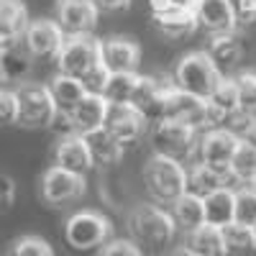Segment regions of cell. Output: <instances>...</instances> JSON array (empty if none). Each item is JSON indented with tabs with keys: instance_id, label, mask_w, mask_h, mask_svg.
Segmentation results:
<instances>
[{
	"instance_id": "obj_32",
	"label": "cell",
	"mask_w": 256,
	"mask_h": 256,
	"mask_svg": "<svg viewBox=\"0 0 256 256\" xmlns=\"http://www.w3.org/2000/svg\"><path fill=\"white\" fill-rule=\"evenodd\" d=\"M223 236H226V244H228L230 251H251V248H256L254 226H244V223L233 220L230 226L223 228Z\"/></svg>"
},
{
	"instance_id": "obj_15",
	"label": "cell",
	"mask_w": 256,
	"mask_h": 256,
	"mask_svg": "<svg viewBox=\"0 0 256 256\" xmlns=\"http://www.w3.org/2000/svg\"><path fill=\"white\" fill-rule=\"evenodd\" d=\"M98 16L100 8L95 6V0H59L56 6V20L67 36L92 34Z\"/></svg>"
},
{
	"instance_id": "obj_22",
	"label": "cell",
	"mask_w": 256,
	"mask_h": 256,
	"mask_svg": "<svg viewBox=\"0 0 256 256\" xmlns=\"http://www.w3.org/2000/svg\"><path fill=\"white\" fill-rule=\"evenodd\" d=\"M202 200H205V223L208 226L226 228L236 220V190L230 184L216 190L212 195H208Z\"/></svg>"
},
{
	"instance_id": "obj_6",
	"label": "cell",
	"mask_w": 256,
	"mask_h": 256,
	"mask_svg": "<svg viewBox=\"0 0 256 256\" xmlns=\"http://www.w3.org/2000/svg\"><path fill=\"white\" fill-rule=\"evenodd\" d=\"M16 92L20 100V118L18 123L26 128H49L59 118V108L49 84L38 82H20L16 84Z\"/></svg>"
},
{
	"instance_id": "obj_39",
	"label": "cell",
	"mask_w": 256,
	"mask_h": 256,
	"mask_svg": "<svg viewBox=\"0 0 256 256\" xmlns=\"http://www.w3.org/2000/svg\"><path fill=\"white\" fill-rule=\"evenodd\" d=\"M238 31H256V13L238 10Z\"/></svg>"
},
{
	"instance_id": "obj_14",
	"label": "cell",
	"mask_w": 256,
	"mask_h": 256,
	"mask_svg": "<svg viewBox=\"0 0 256 256\" xmlns=\"http://www.w3.org/2000/svg\"><path fill=\"white\" fill-rule=\"evenodd\" d=\"M108 116H110V102L105 100V95L88 92V98L67 116V120L72 126V134L88 138V136L102 131L105 123H108Z\"/></svg>"
},
{
	"instance_id": "obj_38",
	"label": "cell",
	"mask_w": 256,
	"mask_h": 256,
	"mask_svg": "<svg viewBox=\"0 0 256 256\" xmlns=\"http://www.w3.org/2000/svg\"><path fill=\"white\" fill-rule=\"evenodd\" d=\"M95 6L105 13H118V10H126L131 6V0H95Z\"/></svg>"
},
{
	"instance_id": "obj_40",
	"label": "cell",
	"mask_w": 256,
	"mask_h": 256,
	"mask_svg": "<svg viewBox=\"0 0 256 256\" xmlns=\"http://www.w3.org/2000/svg\"><path fill=\"white\" fill-rule=\"evenodd\" d=\"M16 200V182L10 177H3V208H10Z\"/></svg>"
},
{
	"instance_id": "obj_19",
	"label": "cell",
	"mask_w": 256,
	"mask_h": 256,
	"mask_svg": "<svg viewBox=\"0 0 256 256\" xmlns=\"http://www.w3.org/2000/svg\"><path fill=\"white\" fill-rule=\"evenodd\" d=\"M28 26L31 18L20 0H0V49L20 44Z\"/></svg>"
},
{
	"instance_id": "obj_29",
	"label": "cell",
	"mask_w": 256,
	"mask_h": 256,
	"mask_svg": "<svg viewBox=\"0 0 256 256\" xmlns=\"http://www.w3.org/2000/svg\"><path fill=\"white\" fill-rule=\"evenodd\" d=\"M230 177L241 187H256V146L241 138V146L230 162Z\"/></svg>"
},
{
	"instance_id": "obj_27",
	"label": "cell",
	"mask_w": 256,
	"mask_h": 256,
	"mask_svg": "<svg viewBox=\"0 0 256 256\" xmlns=\"http://www.w3.org/2000/svg\"><path fill=\"white\" fill-rule=\"evenodd\" d=\"M187 248L198 251L202 256H226L230 248L226 244V236H223V228H216V226H200L198 230L187 233Z\"/></svg>"
},
{
	"instance_id": "obj_35",
	"label": "cell",
	"mask_w": 256,
	"mask_h": 256,
	"mask_svg": "<svg viewBox=\"0 0 256 256\" xmlns=\"http://www.w3.org/2000/svg\"><path fill=\"white\" fill-rule=\"evenodd\" d=\"M8 256H54L52 246L38 236H24L10 244Z\"/></svg>"
},
{
	"instance_id": "obj_1",
	"label": "cell",
	"mask_w": 256,
	"mask_h": 256,
	"mask_svg": "<svg viewBox=\"0 0 256 256\" xmlns=\"http://www.w3.org/2000/svg\"><path fill=\"white\" fill-rule=\"evenodd\" d=\"M56 70L64 74L80 77L88 84L90 92H100V95L110 74L102 67V41L95 38L92 34L67 36V41H64V46L56 56Z\"/></svg>"
},
{
	"instance_id": "obj_11",
	"label": "cell",
	"mask_w": 256,
	"mask_h": 256,
	"mask_svg": "<svg viewBox=\"0 0 256 256\" xmlns=\"http://www.w3.org/2000/svg\"><path fill=\"white\" fill-rule=\"evenodd\" d=\"M64 41H67V34L59 26L56 18H38L31 20V26L24 36L26 49L36 56V59H54L59 56Z\"/></svg>"
},
{
	"instance_id": "obj_41",
	"label": "cell",
	"mask_w": 256,
	"mask_h": 256,
	"mask_svg": "<svg viewBox=\"0 0 256 256\" xmlns=\"http://www.w3.org/2000/svg\"><path fill=\"white\" fill-rule=\"evenodd\" d=\"M241 138H244V141H248L251 146H256V118L244 128V131H241Z\"/></svg>"
},
{
	"instance_id": "obj_7",
	"label": "cell",
	"mask_w": 256,
	"mask_h": 256,
	"mask_svg": "<svg viewBox=\"0 0 256 256\" xmlns=\"http://www.w3.org/2000/svg\"><path fill=\"white\" fill-rule=\"evenodd\" d=\"M110 233H113L110 220L95 210H80L74 216H70L67 226H64V238L77 251L105 246L110 241Z\"/></svg>"
},
{
	"instance_id": "obj_3",
	"label": "cell",
	"mask_w": 256,
	"mask_h": 256,
	"mask_svg": "<svg viewBox=\"0 0 256 256\" xmlns=\"http://www.w3.org/2000/svg\"><path fill=\"white\" fill-rule=\"evenodd\" d=\"M164 118H169V120H184L190 126L200 128V131H208V128H210L208 100L192 95V92H184L182 88H177L174 82H166L152 123L164 120Z\"/></svg>"
},
{
	"instance_id": "obj_37",
	"label": "cell",
	"mask_w": 256,
	"mask_h": 256,
	"mask_svg": "<svg viewBox=\"0 0 256 256\" xmlns=\"http://www.w3.org/2000/svg\"><path fill=\"white\" fill-rule=\"evenodd\" d=\"M100 256H144V254H141V248L134 241L116 238V241H108V244L102 246V254Z\"/></svg>"
},
{
	"instance_id": "obj_33",
	"label": "cell",
	"mask_w": 256,
	"mask_h": 256,
	"mask_svg": "<svg viewBox=\"0 0 256 256\" xmlns=\"http://www.w3.org/2000/svg\"><path fill=\"white\" fill-rule=\"evenodd\" d=\"M236 223L256 226V190L254 187L236 190Z\"/></svg>"
},
{
	"instance_id": "obj_5",
	"label": "cell",
	"mask_w": 256,
	"mask_h": 256,
	"mask_svg": "<svg viewBox=\"0 0 256 256\" xmlns=\"http://www.w3.org/2000/svg\"><path fill=\"white\" fill-rule=\"evenodd\" d=\"M128 228H131L134 238L146 246H164L174 238L177 220L172 210H164L159 205H138L131 216H128Z\"/></svg>"
},
{
	"instance_id": "obj_20",
	"label": "cell",
	"mask_w": 256,
	"mask_h": 256,
	"mask_svg": "<svg viewBox=\"0 0 256 256\" xmlns=\"http://www.w3.org/2000/svg\"><path fill=\"white\" fill-rule=\"evenodd\" d=\"M49 90L54 95V102L59 108V116H70L77 105L88 98V84H84L80 77H72V74H64V72H56L49 82Z\"/></svg>"
},
{
	"instance_id": "obj_43",
	"label": "cell",
	"mask_w": 256,
	"mask_h": 256,
	"mask_svg": "<svg viewBox=\"0 0 256 256\" xmlns=\"http://www.w3.org/2000/svg\"><path fill=\"white\" fill-rule=\"evenodd\" d=\"M172 3H174V6H180V8H190V10H195L200 0H172Z\"/></svg>"
},
{
	"instance_id": "obj_36",
	"label": "cell",
	"mask_w": 256,
	"mask_h": 256,
	"mask_svg": "<svg viewBox=\"0 0 256 256\" xmlns=\"http://www.w3.org/2000/svg\"><path fill=\"white\" fill-rule=\"evenodd\" d=\"M0 108H3V120L6 123H18L20 118V100H18V92L16 88H6L0 92Z\"/></svg>"
},
{
	"instance_id": "obj_45",
	"label": "cell",
	"mask_w": 256,
	"mask_h": 256,
	"mask_svg": "<svg viewBox=\"0 0 256 256\" xmlns=\"http://www.w3.org/2000/svg\"><path fill=\"white\" fill-rule=\"evenodd\" d=\"M254 233H256V226H254Z\"/></svg>"
},
{
	"instance_id": "obj_9",
	"label": "cell",
	"mask_w": 256,
	"mask_h": 256,
	"mask_svg": "<svg viewBox=\"0 0 256 256\" xmlns=\"http://www.w3.org/2000/svg\"><path fill=\"white\" fill-rule=\"evenodd\" d=\"M198 131H200V128L190 126V123H184V120H169V118L156 120V123L152 126L154 152L180 159V156L190 154L192 148H198V141H200Z\"/></svg>"
},
{
	"instance_id": "obj_24",
	"label": "cell",
	"mask_w": 256,
	"mask_h": 256,
	"mask_svg": "<svg viewBox=\"0 0 256 256\" xmlns=\"http://www.w3.org/2000/svg\"><path fill=\"white\" fill-rule=\"evenodd\" d=\"M0 56H3V62H0V74H3L6 82H26V77L31 74L34 70V54L26 49V44L20 41V44L16 46H8V49H0Z\"/></svg>"
},
{
	"instance_id": "obj_42",
	"label": "cell",
	"mask_w": 256,
	"mask_h": 256,
	"mask_svg": "<svg viewBox=\"0 0 256 256\" xmlns=\"http://www.w3.org/2000/svg\"><path fill=\"white\" fill-rule=\"evenodd\" d=\"M236 8L238 10H254L256 13V0H236Z\"/></svg>"
},
{
	"instance_id": "obj_26",
	"label": "cell",
	"mask_w": 256,
	"mask_h": 256,
	"mask_svg": "<svg viewBox=\"0 0 256 256\" xmlns=\"http://www.w3.org/2000/svg\"><path fill=\"white\" fill-rule=\"evenodd\" d=\"M172 216L177 220V228H182L184 233L198 230L200 226H205V200L184 192L180 200L172 202Z\"/></svg>"
},
{
	"instance_id": "obj_44",
	"label": "cell",
	"mask_w": 256,
	"mask_h": 256,
	"mask_svg": "<svg viewBox=\"0 0 256 256\" xmlns=\"http://www.w3.org/2000/svg\"><path fill=\"white\" fill-rule=\"evenodd\" d=\"M172 256H202V254H198V251H192V248H187V246H182V248H177Z\"/></svg>"
},
{
	"instance_id": "obj_23",
	"label": "cell",
	"mask_w": 256,
	"mask_h": 256,
	"mask_svg": "<svg viewBox=\"0 0 256 256\" xmlns=\"http://www.w3.org/2000/svg\"><path fill=\"white\" fill-rule=\"evenodd\" d=\"M233 177L228 172H220V169H212L202 162L198 164H192L187 169V192H192V195H198V198H208L212 195L216 190L230 184Z\"/></svg>"
},
{
	"instance_id": "obj_18",
	"label": "cell",
	"mask_w": 256,
	"mask_h": 256,
	"mask_svg": "<svg viewBox=\"0 0 256 256\" xmlns=\"http://www.w3.org/2000/svg\"><path fill=\"white\" fill-rule=\"evenodd\" d=\"M141 62V49L126 36L102 38V67L108 72H136Z\"/></svg>"
},
{
	"instance_id": "obj_12",
	"label": "cell",
	"mask_w": 256,
	"mask_h": 256,
	"mask_svg": "<svg viewBox=\"0 0 256 256\" xmlns=\"http://www.w3.org/2000/svg\"><path fill=\"white\" fill-rule=\"evenodd\" d=\"M82 195H84V174L70 172V169L54 164L41 177V198L52 205L72 202Z\"/></svg>"
},
{
	"instance_id": "obj_2",
	"label": "cell",
	"mask_w": 256,
	"mask_h": 256,
	"mask_svg": "<svg viewBox=\"0 0 256 256\" xmlns=\"http://www.w3.org/2000/svg\"><path fill=\"white\" fill-rule=\"evenodd\" d=\"M144 184L159 205H172L187 192V169L174 156L154 154L144 164Z\"/></svg>"
},
{
	"instance_id": "obj_4",
	"label": "cell",
	"mask_w": 256,
	"mask_h": 256,
	"mask_svg": "<svg viewBox=\"0 0 256 256\" xmlns=\"http://www.w3.org/2000/svg\"><path fill=\"white\" fill-rule=\"evenodd\" d=\"M223 77L226 74L216 67V62L210 59L208 52H190L177 62L172 82L177 88H182L184 92H192V95L208 100Z\"/></svg>"
},
{
	"instance_id": "obj_30",
	"label": "cell",
	"mask_w": 256,
	"mask_h": 256,
	"mask_svg": "<svg viewBox=\"0 0 256 256\" xmlns=\"http://www.w3.org/2000/svg\"><path fill=\"white\" fill-rule=\"evenodd\" d=\"M162 92H164V82H159V80L152 77V74H141L131 105H136L138 110H144L146 118L152 120L154 113H156V105H159V100H162Z\"/></svg>"
},
{
	"instance_id": "obj_31",
	"label": "cell",
	"mask_w": 256,
	"mask_h": 256,
	"mask_svg": "<svg viewBox=\"0 0 256 256\" xmlns=\"http://www.w3.org/2000/svg\"><path fill=\"white\" fill-rule=\"evenodd\" d=\"M88 144H90V152H92V159L95 164H116L120 162L123 156V144L108 131V128H102V131L88 136Z\"/></svg>"
},
{
	"instance_id": "obj_16",
	"label": "cell",
	"mask_w": 256,
	"mask_h": 256,
	"mask_svg": "<svg viewBox=\"0 0 256 256\" xmlns=\"http://www.w3.org/2000/svg\"><path fill=\"white\" fill-rule=\"evenodd\" d=\"M148 120L144 110H138L136 105H110V116H108V123L105 128L126 146V144H136L148 128Z\"/></svg>"
},
{
	"instance_id": "obj_34",
	"label": "cell",
	"mask_w": 256,
	"mask_h": 256,
	"mask_svg": "<svg viewBox=\"0 0 256 256\" xmlns=\"http://www.w3.org/2000/svg\"><path fill=\"white\" fill-rule=\"evenodd\" d=\"M238 95H241V113L256 118V72H241L236 77Z\"/></svg>"
},
{
	"instance_id": "obj_21",
	"label": "cell",
	"mask_w": 256,
	"mask_h": 256,
	"mask_svg": "<svg viewBox=\"0 0 256 256\" xmlns=\"http://www.w3.org/2000/svg\"><path fill=\"white\" fill-rule=\"evenodd\" d=\"M154 26L166 38H184L195 28H200L195 10L180 8V6H172V8H166L162 13H154Z\"/></svg>"
},
{
	"instance_id": "obj_28",
	"label": "cell",
	"mask_w": 256,
	"mask_h": 256,
	"mask_svg": "<svg viewBox=\"0 0 256 256\" xmlns=\"http://www.w3.org/2000/svg\"><path fill=\"white\" fill-rule=\"evenodd\" d=\"M138 72H110L108 82L102 88V95L110 105H128L134 100L136 84H138Z\"/></svg>"
},
{
	"instance_id": "obj_17",
	"label": "cell",
	"mask_w": 256,
	"mask_h": 256,
	"mask_svg": "<svg viewBox=\"0 0 256 256\" xmlns=\"http://www.w3.org/2000/svg\"><path fill=\"white\" fill-rule=\"evenodd\" d=\"M54 164L70 169V172H77V174H88L90 169L95 166V159H92L88 138L77 136V134L62 136L56 148H54Z\"/></svg>"
},
{
	"instance_id": "obj_13",
	"label": "cell",
	"mask_w": 256,
	"mask_h": 256,
	"mask_svg": "<svg viewBox=\"0 0 256 256\" xmlns=\"http://www.w3.org/2000/svg\"><path fill=\"white\" fill-rule=\"evenodd\" d=\"M195 16H198V26L210 38L238 31V8L233 0H200Z\"/></svg>"
},
{
	"instance_id": "obj_8",
	"label": "cell",
	"mask_w": 256,
	"mask_h": 256,
	"mask_svg": "<svg viewBox=\"0 0 256 256\" xmlns=\"http://www.w3.org/2000/svg\"><path fill=\"white\" fill-rule=\"evenodd\" d=\"M241 146V134H236L233 128L218 126V128H208L200 134L198 141V159L212 169L230 174V162L236 156Z\"/></svg>"
},
{
	"instance_id": "obj_25",
	"label": "cell",
	"mask_w": 256,
	"mask_h": 256,
	"mask_svg": "<svg viewBox=\"0 0 256 256\" xmlns=\"http://www.w3.org/2000/svg\"><path fill=\"white\" fill-rule=\"evenodd\" d=\"M210 54V59L216 62V67L226 74L230 70H236L241 59H244V44L236 34H223V36H212L210 46L205 49Z\"/></svg>"
},
{
	"instance_id": "obj_10",
	"label": "cell",
	"mask_w": 256,
	"mask_h": 256,
	"mask_svg": "<svg viewBox=\"0 0 256 256\" xmlns=\"http://www.w3.org/2000/svg\"><path fill=\"white\" fill-rule=\"evenodd\" d=\"M208 118L210 128L226 126L230 120H246L248 116L241 113V95H238V82L236 77H223L218 88L208 98Z\"/></svg>"
}]
</instances>
